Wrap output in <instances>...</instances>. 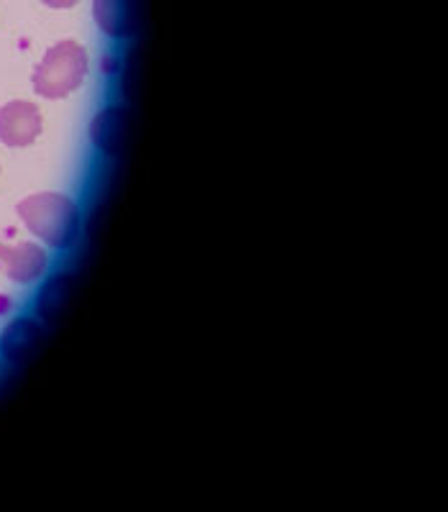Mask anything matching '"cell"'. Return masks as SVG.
I'll return each instance as SVG.
<instances>
[{"label": "cell", "instance_id": "3957f363", "mask_svg": "<svg viewBox=\"0 0 448 512\" xmlns=\"http://www.w3.org/2000/svg\"><path fill=\"white\" fill-rule=\"evenodd\" d=\"M49 269V254L34 241L3 244L0 241V272L16 285H34Z\"/></svg>", "mask_w": 448, "mask_h": 512}, {"label": "cell", "instance_id": "52a82bcc", "mask_svg": "<svg viewBox=\"0 0 448 512\" xmlns=\"http://www.w3.org/2000/svg\"><path fill=\"white\" fill-rule=\"evenodd\" d=\"M128 111L123 105H105L90 121V141L103 157H118L126 144Z\"/></svg>", "mask_w": 448, "mask_h": 512}, {"label": "cell", "instance_id": "5b68a950", "mask_svg": "<svg viewBox=\"0 0 448 512\" xmlns=\"http://www.w3.org/2000/svg\"><path fill=\"white\" fill-rule=\"evenodd\" d=\"M41 338H44V323L39 318H29V315L13 318L0 333V359L11 367L26 364L39 349Z\"/></svg>", "mask_w": 448, "mask_h": 512}, {"label": "cell", "instance_id": "9c48e42d", "mask_svg": "<svg viewBox=\"0 0 448 512\" xmlns=\"http://www.w3.org/2000/svg\"><path fill=\"white\" fill-rule=\"evenodd\" d=\"M41 3L49 8H75L80 0H41Z\"/></svg>", "mask_w": 448, "mask_h": 512}, {"label": "cell", "instance_id": "277c9868", "mask_svg": "<svg viewBox=\"0 0 448 512\" xmlns=\"http://www.w3.org/2000/svg\"><path fill=\"white\" fill-rule=\"evenodd\" d=\"M44 118L29 100H11L0 108V141L11 149L31 146L41 136Z\"/></svg>", "mask_w": 448, "mask_h": 512}, {"label": "cell", "instance_id": "7a4b0ae2", "mask_svg": "<svg viewBox=\"0 0 448 512\" xmlns=\"http://www.w3.org/2000/svg\"><path fill=\"white\" fill-rule=\"evenodd\" d=\"M88 70L90 64L85 47L72 39H64L44 52L41 62L34 67L31 85L39 98L62 100L82 88Z\"/></svg>", "mask_w": 448, "mask_h": 512}, {"label": "cell", "instance_id": "ba28073f", "mask_svg": "<svg viewBox=\"0 0 448 512\" xmlns=\"http://www.w3.org/2000/svg\"><path fill=\"white\" fill-rule=\"evenodd\" d=\"M75 292V274L57 272L39 287L34 300V313L41 323H57Z\"/></svg>", "mask_w": 448, "mask_h": 512}, {"label": "cell", "instance_id": "6da1fadb", "mask_svg": "<svg viewBox=\"0 0 448 512\" xmlns=\"http://www.w3.org/2000/svg\"><path fill=\"white\" fill-rule=\"evenodd\" d=\"M18 218L49 249H70L80 236V205L64 192H34L16 205Z\"/></svg>", "mask_w": 448, "mask_h": 512}, {"label": "cell", "instance_id": "8992f818", "mask_svg": "<svg viewBox=\"0 0 448 512\" xmlns=\"http://www.w3.org/2000/svg\"><path fill=\"white\" fill-rule=\"evenodd\" d=\"M93 18L105 36L134 39L141 26V0H93Z\"/></svg>", "mask_w": 448, "mask_h": 512}]
</instances>
